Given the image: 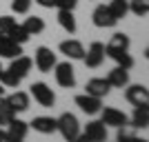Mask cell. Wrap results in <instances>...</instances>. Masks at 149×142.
Instances as JSON below:
<instances>
[{
  "label": "cell",
  "instance_id": "ab89813d",
  "mask_svg": "<svg viewBox=\"0 0 149 142\" xmlns=\"http://www.w3.org/2000/svg\"><path fill=\"white\" fill-rule=\"evenodd\" d=\"M18 142H25V140H18Z\"/></svg>",
  "mask_w": 149,
  "mask_h": 142
},
{
  "label": "cell",
  "instance_id": "5b68a950",
  "mask_svg": "<svg viewBox=\"0 0 149 142\" xmlns=\"http://www.w3.org/2000/svg\"><path fill=\"white\" fill-rule=\"evenodd\" d=\"M100 116H102V122H105V127H127L129 124V118H127V113H123L120 109H116V107H105V109H100Z\"/></svg>",
  "mask_w": 149,
  "mask_h": 142
},
{
  "label": "cell",
  "instance_id": "9c48e42d",
  "mask_svg": "<svg viewBox=\"0 0 149 142\" xmlns=\"http://www.w3.org/2000/svg\"><path fill=\"white\" fill-rule=\"evenodd\" d=\"M27 131H29V122L25 120H18V118H11L7 122V140L9 142H18V140H25Z\"/></svg>",
  "mask_w": 149,
  "mask_h": 142
},
{
  "label": "cell",
  "instance_id": "d6a6232c",
  "mask_svg": "<svg viewBox=\"0 0 149 142\" xmlns=\"http://www.w3.org/2000/svg\"><path fill=\"white\" fill-rule=\"evenodd\" d=\"M36 5L45 7V9H51V7L56 5V0H36Z\"/></svg>",
  "mask_w": 149,
  "mask_h": 142
},
{
  "label": "cell",
  "instance_id": "d590c367",
  "mask_svg": "<svg viewBox=\"0 0 149 142\" xmlns=\"http://www.w3.org/2000/svg\"><path fill=\"white\" fill-rule=\"evenodd\" d=\"M131 142H147V140H145V138H138V136H134V140H131Z\"/></svg>",
  "mask_w": 149,
  "mask_h": 142
},
{
  "label": "cell",
  "instance_id": "f1b7e54d",
  "mask_svg": "<svg viewBox=\"0 0 149 142\" xmlns=\"http://www.w3.org/2000/svg\"><path fill=\"white\" fill-rule=\"evenodd\" d=\"M16 25H18L16 18H11V16H0V36H9Z\"/></svg>",
  "mask_w": 149,
  "mask_h": 142
},
{
  "label": "cell",
  "instance_id": "7a4b0ae2",
  "mask_svg": "<svg viewBox=\"0 0 149 142\" xmlns=\"http://www.w3.org/2000/svg\"><path fill=\"white\" fill-rule=\"evenodd\" d=\"M29 89H31V96H33V100H36L40 107L49 109V107L56 105V93H54V89H51L49 85H45V82H33Z\"/></svg>",
  "mask_w": 149,
  "mask_h": 142
},
{
  "label": "cell",
  "instance_id": "836d02e7",
  "mask_svg": "<svg viewBox=\"0 0 149 142\" xmlns=\"http://www.w3.org/2000/svg\"><path fill=\"white\" fill-rule=\"evenodd\" d=\"M71 142H91V140H89V138L85 136V133H78V136H76V138H74Z\"/></svg>",
  "mask_w": 149,
  "mask_h": 142
},
{
  "label": "cell",
  "instance_id": "74e56055",
  "mask_svg": "<svg viewBox=\"0 0 149 142\" xmlns=\"http://www.w3.org/2000/svg\"><path fill=\"white\" fill-rule=\"evenodd\" d=\"M2 124H5V122H2V120H0V129H2Z\"/></svg>",
  "mask_w": 149,
  "mask_h": 142
},
{
  "label": "cell",
  "instance_id": "ac0fdd59",
  "mask_svg": "<svg viewBox=\"0 0 149 142\" xmlns=\"http://www.w3.org/2000/svg\"><path fill=\"white\" fill-rule=\"evenodd\" d=\"M107 82H109L111 89H125L129 85V69H123V67L111 69L109 76H107Z\"/></svg>",
  "mask_w": 149,
  "mask_h": 142
},
{
  "label": "cell",
  "instance_id": "8992f818",
  "mask_svg": "<svg viewBox=\"0 0 149 142\" xmlns=\"http://www.w3.org/2000/svg\"><path fill=\"white\" fill-rule=\"evenodd\" d=\"M125 98L134 107L138 105H149V91L145 85H127L125 87Z\"/></svg>",
  "mask_w": 149,
  "mask_h": 142
},
{
  "label": "cell",
  "instance_id": "2e32d148",
  "mask_svg": "<svg viewBox=\"0 0 149 142\" xmlns=\"http://www.w3.org/2000/svg\"><path fill=\"white\" fill-rule=\"evenodd\" d=\"M131 129H147L149 127V105H138L134 107V116L129 118Z\"/></svg>",
  "mask_w": 149,
  "mask_h": 142
},
{
  "label": "cell",
  "instance_id": "44dd1931",
  "mask_svg": "<svg viewBox=\"0 0 149 142\" xmlns=\"http://www.w3.org/2000/svg\"><path fill=\"white\" fill-rule=\"evenodd\" d=\"M58 25L67 33H76V18H74V11L69 9H58Z\"/></svg>",
  "mask_w": 149,
  "mask_h": 142
},
{
  "label": "cell",
  "instance_id": "1f68e13d",
  "mask_svg": "<svg viewBox=\"0 0 149 142\" xmlns=\"http://www.w3.org/2000/svg\"><path fill=\"white\" fill-rule=\"evenodd\" d=\"M76 5H78V0H56V5H54V7H58V9H69V11H74Z\"/></svg>",
  "mask_w": 149,
  "mask_h": 142
},
{
  "label": "cell",
  "instance_id": "6da1fadb",
  "mask_svg": "<svg viewBox=\"0 0 149 142\" xmlns=\"http://www.w3.org/2000/svg\"><path fill=\"white\" fill-rule=\"evenodd\" d=\"M56 131H60V136L65 142H71L78 133H80V122H78V118L74 113H62L60 118H56Z\"/></svg>",
  "mask_w": 149,
  "mask_h": 142
},
{
  "label": "cell",
  "instance_id": "d6986e66",
  "mask_svg": "<svg viewBox=\"0 0 149 142\" xmlns=\"http://www.w3.org/2000/svg\"><path fill=\"white\" fill-rule=\"evenodd\" d=\"M31 127H33V131H38V133H45V136H49V133H56V118H49V116H38L31 120Z\"/></svg>",
  "mask_w": 149,
  "mask_h": 142
},
{
  "label": "cell",
  "instance_id": "cb8c5ba5",
  "mask_svg": "<svg viewBox=\"0 0 149 142\" xmlns=\"http://www.w3.org/2000/svg\"><path fill=\"white\" fill-rule=\"evenodd\" d=\"M129 11L138 18L149 13V0H129Z\"/></svg>",
  "mask_w": 149,
  "mask_h": 142
},
{
  "label": "cell",
  "instance_id": "7c38bea8",
  "mask_svg": "<svg viewBox=\"0 0 149 142\" xmlns=\"http://www.w3.org/2000/svg\"><path fill=\"white\" fill-rule=\"evenodd\" d=\"M58 49H60V53H65L69 60H82V58H85V47H82L80 40H62Z\"/></svg>",
  "mask_w": 149,
  "mask_h": 142
},
{
  "label": "cell",
  "instance_id": "8fae6325",
  "mask_svg": "<svg viewBox=\"0 0 149 142\" xmlns=\"http://www.w3.org/2000/svg\"><path fill=\"white\" fill-rule=\"evenodd\" d=\"M105 56L107 58H111L118 67L123 69H131L134 67V58L129 56V51H125V49H116V47H109V44H105Z\"/></svg>",
  "mask_w": 149,
  "mask_h": 142
},
{
  "label": "cell",
  "instance_id": "f35d334b",
  "mask_svg": "<svg viewBox=\"0 0 149 142\" xmlns=\"http://www.w3.org/2000/svg\"><path fill=\"white\" fill-rule=\"evenodd\" d=\"M0 73H2V64H0Z\"/></svg>",
  "mask_w": 149,
  "mask_h": 142
},
{
  "label": "cell",
  "instance_id": "d4e9b609",
  "mask_svg": "<svg viewBox=\"0 0 149 142\" xmlns=\"http://www.w3.org/2000/svg\"><path fill=\"white\" fill-rule=\"evenodd\" d=\"M11 118H16V111L11 109V105H9V100H7V96H0V120L2 122H9Z\"/></svg>",
  "mask_w": 149,
  "mask_h": 142
},
{
  "label": "cell",
  "instance_id": "30bf717a",
  "mask_svg": "<svg viewBox=\"0 0 149 142\" xmlns=\"http://www.w3.org/2000/svg\"><path fill=\"white\" fill-rule=\"evenodd\" d=\"M76 105L80 107V111H85L87 116H96V113H100V109H102V100L93 98L89 93H82V96H76Z\"/></svg>",
  "mask_w": 149,
  "mask_h": 142
},
{
  "label": "cell",
  "instance_id": "4316f807",
  "mask_svg": "<svg viewBox=\"0 0 149 142\" xmlns=\"http://www.w3.org/2000/svg\"><path fill=\"white\" fill-rule=\"evenodd\" d=\"M107 44H109V47H116V49H125V51H129L131 40H129V36H127V33H113L111 40H109Z\"/></svg>",
  "mask_w": 149,
  "mask_h": 142
},
{
  "label": "cell",
  "instance_id": "603a6c76",
  "mask_svg": "<svg viewBox=\"0 0 149 142\" xmlns=\"http://www.w3.org/2000/svg\"><path fill=\"white\" fill-rule=\"evenodd\" d=\"M22 27L27 29L29 36H38V33H42V31H45V20L38 18V16H29V18L22 22Z\"/></svg>",
  "mask_w": 149,
  "mask_h": 142
},
{
  "label": "cell",
  "instance_id": "484cf974",
  "mask_svg": "<svg viewBox=\"0 0 149 142\" xmlns=\"http://www.w3.org/2000/svg\"><path fill=\"white\" fill-rule=\"evenodd\" d=\"M0 82H2L5 89H18L20 78H18V76H13L9 69H2V73H0Z\"/></svg>",
  "mask_w": 149,
  "mask_h": 142
},
{
  "label": "cell",
  "instance_id": "3957f363",
  "mask_svg": "<svg viewBox=\"0 0 149 142\" xmlns=\"http://www.w3.org/2000/svg\"><path fill=\"white\" fill-rule=\"evenodd\" d=\"M54 76H56V82L62 87V89H71L76 87V71L71 67V62H56L54 67Z\"/></svg>",
  "mask_w": 149,
  "mask_h": 142
},
{
  "label": "cell",
  "instance_id": "8d00e7d4",
  "mask_svg": "<svg viewBox=\"0 0 149 142\" xmlns=\"http://www.w3.org/2000/svg\"><path fill=\"white\" fill-rule=\"evenodd\" d=\"M0 96H5V87H2V82H0Z\"/></svg>",
  "mask_w": 149,
  "mask_h": 142
},
{
  "label": "cell",
  "instance_id": "ba28073f",
  "mask_svg": "<svg viewBox=\"0 0 149 142\" xmlns=\"http://www.w3.org/2000/svg\"><path fill=\"white\" fill-rule=\"evenodd\" d=\"M91 20H93V25L98 27V29H111V27L118 25V20L109 13L107 5H98V7H96L93 13H91Z\"/></svg>",
  "mask_w": 149,
  "mask_h": 142
},
{
  "label": "cell",
  "instance_id": "7402d4cb",
  "mask_svg": "<svg viewBox=\"0 0 149 142\" xmlns=\"http://www.w3.org/2000/svg\"><path fill=\"white\" fill-rule=\"evenodd\" d=\"M109 13H111L116 20H123L127 13H129V0H111L109 5H107Z\"/></svg>",
  "mask_w": 149,
  "mask_h": 142
},
{
  "label": "cell",
  "instance_id": "9a60e30c",
  "mask_svg": "<svg viewBox=\"0 0 149 142\" xmlns=\"http://www.w3.org/2000/svg\"><path fill=\"white\" fill-rule=\"evenodd\" d=\"M22 56V44L13 42L9 36H0V58H9V60H13V58Z\"/></svg>",
  "mask_w": 149,
  "mask_h": 142
},
{
  "label": "cell",
  "instance_id": "f546056e",
  "mask_svg": "<svg viewBox=\"0 0 149 142\" xmlns=\"http://www.w3.org/2000/svg\"><path fill=\"white\" fill-rule=\"evenodd\" d=\"M134 129H131L129 124L127 127H118V133H116V142H131L134 140Z\"/></svg>",
  "mask_w": 149,
  "mask_h": 142
},
{
  "label": "cell",
  "instance_id": "e0dca14e",
  "mask_svg": "<svg viewBox=\"0 0 149 142\" xmlns=\"http://www.w3.org/2000/svg\"><path fill=\"white\" fill-rule=\"evenodd\" d=\"M31 67H33V60H31V58L18 56V58H13V60H11V64H9V71H11L13 76H18L20 80H22V78H27V76H29Z\"/></svg>",
  "mask_w": 149,
  "mask_h": 142
},
{
  "label": "cell",
  "instance_id": "277c9868",
  "mask_svg": "<svg viewBox=\"0 0 149 142\" xmlns=\"http://www.w3.org/2000/svg\"><path fill=\"white\" fill-rule=\"evenodd\" d=\"M33 64H36L38 71L49 73L51 69L56 67V53H54L49 47H38L36 53H33Z\"/></svg>",
  "mask_w": 149,
  "mask_h": 142
},
{
  "label": "cell",
  "instance_id": "ffe728a7",
  "mask_svg": "<svg viewBox=\"0 0 149 142\" xmlns=\"http://www.w3.org/2000/svg\"><path fill=\"white\" fill-rule=\"evenodd\" d=\"M7 100H9V105L16 113H22L29 109V93L25 91H13L11 96H7Z\"/></svg>",
  "mask_w": 149,
  "mask_h": 142
},
{
  "label": "cell",
  "instance_id": "52a82bcc",
  "mask_svg": "<svg viewBox=\"0 0 149 142\" xmlns=\"http://www.w3.org/2000/svg\"><path fill=\"white\" fill-rule=\"evenodd\" d=\"M85 64L89 69H98L102 62H105V44L102 42H91L89 44V49L85 51Z\"/></svg>",
  "mask_w": 149,
  "mask_h": 142
},
{
  "label": "cell",
  "instance_id": "4fadbf2b",
  "mask_svg": "<svg viewBox=\"0 0 149 142\" xmlns=\"http://www.w3.org/2000/svg\"><path fill=\"white\" fill-rule=\"evenodd\" d=\"M85 136L91 142H107V127L102 120H91L85 127Z\"/></svg>",
  "mask_w": 149,
  "mask_h": 142
},
{
  "label": "cell",
  "instance_id": "e575fe53",
  "mask_svg": "<svg viewBox=\"0 0 149 142\" xmlns=\"http://www.w3.org/2000/svg\"><path fill=\"white\" fill-rule=\"evenodd\" d=\"M0 142H9V140H7V133L2 129H0Z\"/></svg>",
  "mask_w": 149,
  "mask_h": 142
},
{
  "label": "cell",
  "instance_id": "4dcf8cb0",
  "mask_svg": "<svg viewBox=\"0 0 149 142\" xmlns=\"http://www.w3.org/2000/svg\"><path fill=\"white\" fill-rule=\"evenodd\" d=\"M33 0H11V11L13 13H29Z\"/></svg>",
  "mask_w": 149,
  "mask_h": 142
},
{
  "label": "cell",
  "instance_id": "5bb4252c",
  "mask_svg": "<svg viewBox=\"0 0 149 142\" xmlns=\"http://www.w3.org/2000/svg\"><path fill=\"white\" fill-rule=\"evenodd\" d=\"M85 89H87L89 96H93V98H100V100H102L107 93L111 91V87H109L107 78H91V80H87Z\"/></svg>",
  "mask_w": 149,
  "mask_h": 142
},
{
  "label": "cell",
  "instance_id": "83f0119b",
  "mask_svg": "<svg viewBox=\"0 0 149 142\" xmlns=\"http://www.w3.org/2000/svg\"><path fill=\"white\" fill-rule=\"evenodd\" d=\"M9 38H11L13 42H18V44H25L27 40L31 38V36L27 33V29H25L22 25H16V27L11 29V33H9Z\"/></svg>",
  "mask_w": 149,
  "mask_h": 142
}]
</instances>
